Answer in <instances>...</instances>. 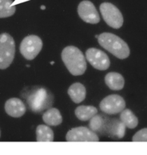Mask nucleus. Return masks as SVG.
I'll return each mask as SVG.
<instances>
[{
	"label": "nucleus",
	"instance_id": "1",
	"mask_svg": "<svg viewBox=\"0 0 147 155\" xmlns=\"http://www.w3.org/2000/svg\"><path fill=\"white\" fill-rule=\"evenodd\" d=\"M62 60L70 74L81 76L85 73L87 65L83 52L74 46L66 47L62 51Z\"/></svg>",
	"mask_w": 147,
	"mask_h": 155
},
{
	"label": "nucleus",
	"instance_id": "2",
	"mask_svg": "<svg viewBox=\"0 0 147 155\" xmlns=\"http://www.w3.org/2000/svg\"><path fill=\"white\" fill-rule=\"evenodd\" d=\"M100 46L120 60L128 58L130 54L128 44L114 34L109 32L102 33L98 37Z\"/></svg>",
	"mask_w": 147,
	"mask_h": 155
},
{
	"label": "nucleus",
	"instance_id": "3",
	"mask_svg": "<svg viewBox=\"0 0 147 155\" xmlns=\"http://www.w3.org/2000/svg\"><path fill=\"white\" fill-rule=\"evenodd\" d=\"M54 97L46 88H39L33 91L27 98V104L34 113H41L50 109L53 104Z\"/></svg>",
	"mask_w": 147,
	"mask_h": 155
},
{
	"label": "nucleus",
	"instance_id": "4",
	"mask_svg": "<svg viewBox=\"0 0 147 155\" xmlns=\"http://www.w3.org/2000/svg\"><path fill=\"white\" fill-rule=\"evenodd\" d=\"M15 54V43L8 33L0 34V69H6L11 64Z\"/></svg>",
	"mask_w": 147,
	"mask_h": 155
},
{
	"label": "nucleus",
	"instance_id": "5",
	"mask_svg": "<svg viewBox=\"0 0 147 155\" xmlns=\"http://www.w3.org/2000/svg\"><path fill=\"white\" fill-rule=\"evenodd\" d=\"M102 18L110 27L118 29L123 25V16L119 9L110 2H103L100 5Z\"/></svg>",
	"mask_w": 147,
	"mask_h": 155
},
{
	"label": "nucleus",
	"instance_id": "6",
	"mask_svg": "<svg viewBox=\"0 0 147 155\" xmlns=\"http://www.w3.org/2000/svg\"><path fill=\"white\" fill-rule=\"evenodd\" d=\"M42 48V41L37 35H28L23 39L20 44V52L26 60H32Z\"/></svg>",
	"mask_w": 147,
	"mask_h": 155
},
{
	"label": "nucleus",
	"instance_id": "7",
	"mask_svg": "<svg viewBox=\"0 0 147 155\" xmlns=\"http://www.w3.org/2000/svg\"><path fill=\"white\" fill-rule=\"evenodd\" d=\"M126 128L121 120L103 117V121L99 134L110 137L113 139H121L125 136Z\"/></svg>",
	"mask_w": 147,
	"mask_h": 155
},
{
	"label": "nucleus",
	"instance_id": "8",
	"mask_svg": "<svg viewBox=\"0 0 147 155\" xmlns=\"http://www.w3.org/2000/svg\"><path fill=\"white\" fill-rule=\"evenodd\" d=\"M67 141L70 142H95L99 141L97 134L86 127L73 128L68 131L66 136Z\"/></svg>",
	"mask_w": 147,
	"mask_h": 155
},
{
	"label": "nucleus",
	"instance_id": "9",
	"mask_svg": "<svg viewBox=\"0 0 147 155\" xmlns=\"http://www.w3.org/2000/svg\"><path fill=\"white\" fill-rule=\"evenodd\" d=\"M102 111L109 115L117 114L126 108V102L123 97L117 94L107 96L99 104Z\"/></svg>",
	"mask_w": 147,
	"mask_h": 155
},
{
	"label": "nucleus",
	"instance_id": "10",
	"mask_svg": "<svg viewBox=\"0 0 147 155\" xmlns=\"http://www.w3.org/2000/svg\"><path fill=\"white\" fill-rule=\"evenodd\" d=\"M86 58L94 68L98 70L103 71L108 69L110 65V58L106 53L94 48L86 50Z\"/></svg>",
	"mask_w": 147,
	"mask_h": 155
},
{
	"label": "nucleus",
	"instance_id": "11",
	"mask_svg": "<svg viewBox=\"0 0 147 155\" xmlns=\"http://www.w3.org/2000/svg\"><path fill=\"white\" fill-rule=\"evenodd\" d=\"M78 13L84 22L91 24L99 23L100 16L97 12L96 7L90 1L84 0L79 3L78 7Z\"/></svg>",
	"mask_w": 147,
	"mask_h": 155
},
{
	"label": "nucleus",
	"instance_id": "12",
	"mask_svg": "<svg viewBox=\"0 0 147 155\" xmlns=\"http://www.w3.org/2000/svg\"><path fill=\"white\" fill-rule=\"evenodd\" d=\"M26 105L18 98H11L5 103V111L12 117H21L26 113Z\"/></svg>",
	"mask_w": 147,
	"mask_h": 155
},
{
	"label": "nucleus",
	"instance_id": "13",
	"mask_svg": "<svg viewBox=\"0 0 147 155\" xmlns=\"http://www.w3.org/2000/svg\"><path fill=\"white\" fill-rule=\"evenodd\" d=\"M105 83L111 90L119 91L124 88L125 81L122 75L117 72H109L105 77Z\"/></svg>",
	"mask_w": 147,
	"mask_h": 155
},
{
	"label": "nucleus",
	"instance_id": "14",
	"mask_svg": "<svg viewBox=\"0 0 147 155\" xmlns=\"http://www.w3.org/2000/svg\"><path fill=\"white\" fill-rule=\"evenodd\" d=\"M86 90L85 86L78 82L71 84L68 88V95L70 96L74 103L76 104L83 101L86 98Z\"/></svg>",
	"mask_w": 147,
	"mask_h": 155
},
{
	"label": "nucleus",
	"instance_id": "15",
	"mask_svg": "<svg viewBox=\"0 0 147 155\" xmlns=\"http://www.w3.org/2000/svg\"><path fill=\"white\" fill-rule=\"evenodd\" d=\"M42 120L46 125L57 126L62 124V117L59 110L56 108H50L42 115Z\"/></svg>",
	"mask_w": 147,
	"mask_h": 155
},
{
	"label": "nucleus",
	"instance_id": "16",
	"mask_svg": "<svg viewBox=\"0 0 147 155\" xmlns=\"http://www.w3.org/2000/svg\"><path fill=\"white\" fill-rule=\"evenodd\" d=\"M98 114V109L90 105H81L75 109V116L83 121L90 120L94 115Z\"/></svg>",
	"mask_w": 147,
	"mask_h": 155
},
{
	"label": "nucleus",
	"instance_id": "17",
	"mask_svg": "<svg viewBox=\"0 0 147 155\" xmlns=\"http://www.w3.org/2000/svg\"><path fill=\"white\" fill-rule=\"evenodd\" d=\"M36 140L39 142H51L54 141V132L45 125H39L36 129Z\"/></svg>",
	"mask_w": 147,
	"mask_h": 155
},
{
	"label": "nucleus",
	"instance_id": "18",
	"mask_svg": "<svg viewBox=\"0 0 147 155\" xmlns=\"http://www.w3.org/2000/svg\"><path fill=\"white\" fill-rule=\"evenodd\" d=\"M120 120L124 124L126 127L131 129V130L136 128L138 125V117L130 109H124L121 112Z\"/></svg>",
	"mask_w": 147,
	"mask_h": 155
},
{
	"label": "nucleus",
	"instance_id": "19",
	"mask_svg": "<svg viewBox=\"0 0 147 155\" xmlns=\"http://www.w3.org/2000/svg\"><path fill=\"white\" fill-rule=\"evenodd\" d=\"M15 12V7L12 5V0H0V18L12 16Z\"/></svg>",
	"mask_w": 147,
	"mask_h": 155
},
{
	"label": "nucleus",
	"instance_id": "20",
	"mask_svg": "<svg viewBox=\"0 0 147 155\" xmlns=\"http://www.w3.org/2000/svg\"><path fill=\"white\" fill-rule=\"evenodd\" d=\"M132 141H135V142H146L147 141V129L144 128L142 130H139L138 132H137L135 134L133 135Z\"/></svg>",
	"mask_w": 147,
	"mask_h": 155
},
{
	"label": "nucleus",
	"instance_id": "21",
	"mask_svg": "<svg viewBox=\"0 0 147 155\" xmlns=\"http://www.w3.org/2000/svg\"><path fill=\"white\" fill-rule=\"evenodd\" d=\"M41 9H42V10L46 9V7H45V6H41Z\"/></svg>",
	"mask_w": 147,
	"mask_h": 155
},
{
	"label": "nucleus",
	"instance_id": "22",
	"mask_svg": "<svg viewBox=\"0 0 147 155\" xmlns=\"http://www.w3.org/2000/svg\"><path fill=\"white\" fill-rule=\"evenodd\" d=\"M0 136H1V132H0Z\"/></svg>",
	"mask_w": 147,
	"mask_h": 155
}]
</instances>
